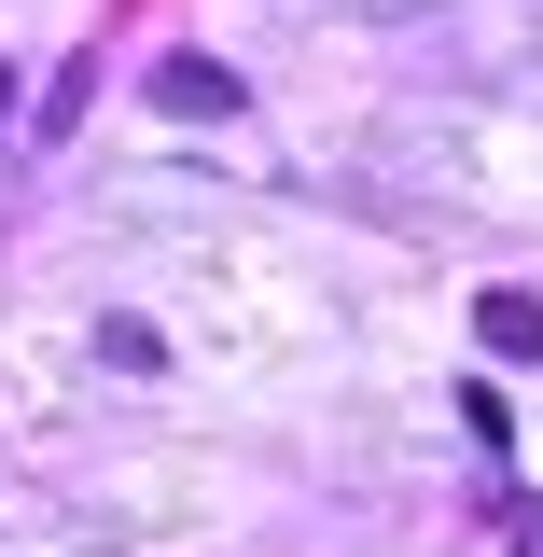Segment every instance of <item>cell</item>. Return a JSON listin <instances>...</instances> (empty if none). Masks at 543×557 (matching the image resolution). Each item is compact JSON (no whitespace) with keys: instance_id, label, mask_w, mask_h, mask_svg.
I'll return each mask as SVG.
<instances>
[{"instance_id":"cell-2","label":"cell","mask_w":543,"mask_h":557,"mask_svg":"<svg viewBox=\"0 0 543 557\" xmlns=\"http://www.w3.org/2000/svg\"><path fill=\"white\" fill-rule=\"evenodd\" d=\"M474 335L502 362H543V293H474Z\"/></svg>"},{"instance_id":"cell-1","label":"cell","mask_w":543,"mask_h":557,"mask_svg":"<svg viewBox=\"0 0 543 557\" xmlns=\"http://www.w3.org/2000/svg\"><path fill=\"white\" fill-rule=\"evenodd\" d=\"M153 98H168L182 126H209V112H237V70H223V57H168V70H153Z\"/></svg>"}]
</instances>
